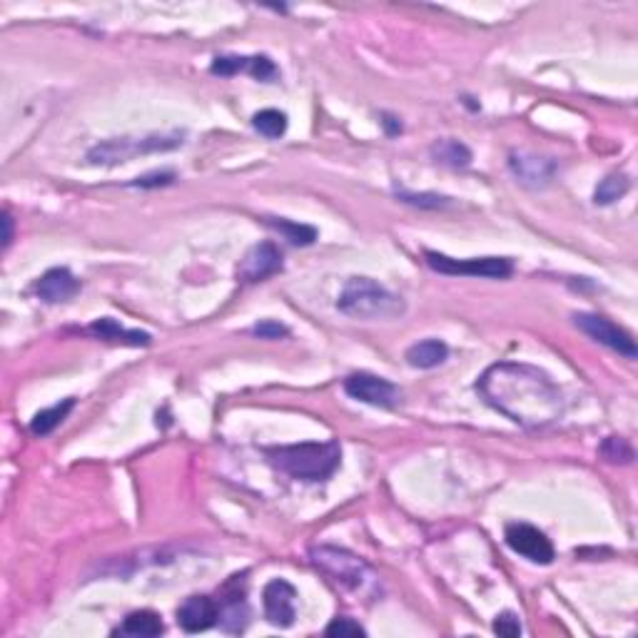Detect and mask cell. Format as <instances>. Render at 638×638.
Instances as JSON below:
<instances>
[{
    "label": "cell",
    "instance_id": "d6986e66",
    "mask_svg": "<svg viewBox=\"0 0 638 638\" xmlns=\"http://www.w3.org/2000/svg\"><path fill=\"white\" fill-rule=\"evenodd\" d=\"M120 636H140V638H155L160 634H165V624L155 611H133L128 614V618L122 621V626L118 628Z\"/></svg>",
    "mask_w": 638,
    "mask_h": 638
},
{
    "label": "cell",
    "instance_id": "1f68e13d",
    "mask_svg": "<svg viewBox=\"0 0 638 638\" xmlns=\"http://www.w3.org/2000/svg\"><path fill=\"white\" fill-rule=\"evenodd\" d=\"M382 125H385L386 135H399L402 133V122L394 118V115H385V120H382Z\"/></svg>",
    "mask_w": 638,
    "mask_h": 638
},
{
    "label": "cell",
    "instance_id": "9c48e42d",
    "mask_svg": "<svg viewBox=\"0 0 638 638\" xmlns=\"http://www.w3.org/2000/svg\"><path fill=\"white\" fill-rule=\"evenodd\" d=\"M506 543L511 551H517L518 556L529 559L531 564H542V567H549L554 561V543L549 542V536L543 534L542 529L531 526V524H509L504 534Z\"/></svg>",
    "mask_w": 638,
    "mask_h": 638
},
{
    "label": "cell",
    "instance_id": "4dcf8cb0",
    "mask_svg": "<svg viewBox=\"0 0 638 638\" xmlns=\"http://www.w3.org/2000/svg\"><path fill=\"white\" fill-rule=\"evenodd\" d=\"M172 182H175V172H150V175L133 180L130 185H135V187H165Z\"/></svg>",
    "mask_w": 638,
    "mask_h": 638
},
{
    "label": "cell",
    "instance_id": "7c38bea8",
    "mask_svg": "<svg viewBox=\"0 0 638 638\" xmlns=\"http://www.w3.org/2000/svg\"><path fill=\"white\" fill-rule=\"evenodd\" d=\"M220 621V606L210 596H190L178 609V624L187 634H200L212 628Z\"/></svg>",
    "mask_w": 638,
    "mask_h": 638
},
{
    "label": "cell",
    "instance_id": "52a82bcc",
    "mask_svg": "<svg viewBox=\"0 0 638 638\" xmlns=\"http://www.w3.org/2000/svg\"><path fill=\"white\" fill-rule=\"evenodd\" d=\"M344 392L357 402L382 407V410H394L402 402V389L397 385H392L385 377H377V374L369 372L350 374L344 379Z\"/></svg>",
    "mask_w": 638,
    "mask_h": 638
},
{
    "label": "cell",
    "instance_id": "8992f818",
    "mask_svg": "<svg viewBox=\"0 0 638 638\" xmlns=\"http://www.w3.org/2000/svg\"><path fill=\"white\" fill-rule=\"evenodd\" d=\"M427 265L439 275H452V278H484V279H504L514 272L511 260L506 257H469V260H457L442 253H424Z\"/></svg>",
    "mask_w": 638,
    "mask_h": 638
},
{
    "label": "cell",
    "instance_id": "8fae6325",
    "mask_svg": "<svg viewBox=\"0 0 638 638\" xmlns=\"http://www.w3.org/2000/svg\"><path fill=\"white\" fill-rule=\"evenodd\" d=\"M279 269H282V253H279L278 244L260 242L244 254V260L237 267V278L242 282H262V279L278 275Z\"/></svg>",
    "mask_w": 638,
    "mask_h": 638
},
{
    "label": "cell",
    "instance_id": "6da1fadb",
    "mask_svg": "<svg viewBox=\"0 0 638 638\" xmlns=\"http://www.w3.org/2000/svg\"><path fill=\"white\" fill-rule=\"evenodd\" d=\"M486 404L518 427L543 429L564 417V394L549 374L524 361L492 364L476 382Z\"/></svg>",
    "mask_w": 638,
    "mask_h": 638
},
{
    "label": "cell",
    "instance_id": "f1b7e54d",
    "mask_svg": "<svg viewBox=\"0 0 638 638\" xmlns=\"http://www.w3.org/2000/svg\"><path fill=\"white\" fill-rule=\"evenodd\" d=\"M254 337L260 339H279V337H287L289 329L285 325H279V322H275V319H262V322H257V325L250 329Z\"/></svg>",
    "mask_w": 638,
    "mask_h": 638
},
{
    "label": "cell",
    "instance_id": "ffe728a7",
    "mask_svg": "<svg viewBox=\"0 0 638 638\" xmlns=\"http://www.w3.org/2000/svg\"><path fill=\"white\" fill-rule=\"evenodd\" d=\"M72 407H75V399L68 397L62 399L61 404H55V407L37 411L36 417H33V422H30V432L36 434V436H48L50 432H55L61 427V422L70 414Z\"/></svg>",
    "mask_w": 638,
    "mask_h": 638
},
{
    "label": "cell",
    "instance_id": "2e32d148",
    "mask_svg": "<svg viewBox=\"0 0 638 638\" xmlns=\"http://www.w3.org/2000/svg\"><path fill=\"white\" fill-rule=\"evenodd\" d=\"M404 357L414 369H434V367L444 364L449 357V347L442 339H422V342L411 344Z\"/></svg>",
    "mask_w": 638,
    "mask_h": 638
},
{
    "label": "cell",
    "instance_id": "30bf717a",
    "mask_svg": "<svg viewBox=\"0 0 638 638\" xmlns=\"http://www.w3.org/2000/svg\"><path fill=\"white\" fill-rule=\"evenodd\" d=\"M262 603H265V618L278 628H289L297 618V589L285 581L275 578L269 581L262 591Z\"/></svg>",
    "mask_w": 638,
    "mask_h": 638
},
{
    "label": "cell",
    "instance_id": "5bb4252c",
    "mask_svg": "<svg viewBox=\"0 0 638 638\" xmlns=\"http://www.w3.org/2000/svg\"><path fill=\"white\" fill-rule=\"evenodd\" d=\"M36 289L40 300H46L48 304H58V302H68L70 297H75L78 289H80V282L72 278L70 269L53 267V269H48V272L40 278Z\"/></svg>",
    "mask_w": 638,
    "mask_h": 638
},
{
    "label": "cell",
    "instance_id": "4316f807",
    "mask_svg": "<svg viewBox=\"0 0 638 638\" xmlns=\"http://www.w3.org/2000/svg\"><path fill=\"white\" fill-rule=\"evenodd\" d=\"M247 72L253 75L254 80H262V83H272L278 78V65L269 61L267 55H253L247 61Z\"/></svg>",
    "mask_w": 638,
    "mask_h": 638
},
{
    "label": "cell",
    "instance_id": "5b68a950",
    "mask_svg": "<svg viewBox=\"0 0 638 638\" xmlns=\"http://www.w3.org/2000/svg\"><path fill=\"white\" fill-rule=\"evenodd\" d=\"M182 145V135H145V137H112V140H103L95 147L87 150V162L90 165H120L128 162L137 155H147V153H168V150H178Z\"/></svg>",
    "mask_w": 638,
    "mask_h": 638
},
{
    "label": "cell",
    "instance_id": "603a6c76",
    "mask_svg": "<svg viewBox=\"0 0 638 638\" xmlns=\"http://www.w3.org/2000/svg\"><path fill=\"white\" fill-rule=\"evenodd\" d=\"M253 125L257 133L275 140V137H282L287 130V115L279 112V110H260V112H254Z\"/></svg>",
    "mask_w": 638,
    "mask_h": 638
},
{
    "label": "cell",
    "instance_id": "9a60e30c",
    "mask_svg": "<svg viewBox=\"0 0 638 638\" xmlns=\"http://www.w3.org/2000/svg\"><path fill=\"white\" fill-rule=\"evenodd\" d=\"M90 335H95L97 339H105V342H120V344H130V347H147L150 344V335L147 332H137V329H122L115 319L103 317L93 325L87 327Z\"/></svg>",
    "mask_w": 638,
    "mask_h": 638
},
{
    "label": "cell",
    "instance_id": "44dd1931",
    "mask_svg": "<svg viewBox=\"0 0 638 638\" xmlns=\"http://www.w3.org/2000/svg\"><path fill=\"white\" fill-rule=\"evenodd\" d=\"M628 187H631V182H628L626 175L624 172H614V175H609V178H603L599 182V187L593 193V203L596 205H611V203L621 200L628 193Z\"/></svg>",
    "mask_w": 638,
    "mask_h": 638
},
{
    "label": "cell",
    "instance_id": "484cf974",
    "mask_svg": "<svg viewBox=\"0 0 638 638\" xmlns=\"http://www.w3.org/2000/svg\"><path fill=\"white\" fill-rule=\"evenodd\" d=\"M247 61L250 58H244V55H217L215 61H212V65H210V70L215 72V75H237V72H247Z\"/></svg>",
    "mask_w": 638,
    "mask_h": 638
},
{
    "label": "cell",
    "instance_id": "277c9868",
    "mask_svg": "<svg viewBox=\"0 0 638 638\" xmlns=\"http://www.w3.org/2000/svg\"><path fill=\"white\" fill-rule=\"evenodd\" d=\"M310 559L325 576H329L344 589L354 591V593H374L379 586V578L372 571V567L361 556L352 554L347 549L314 546L310 551Z\"/></svg>",
    "mask_w": 638,
    "mask_h": 638
},
{
    "label": "cell",
    "instance_id": "4fadbf2b",
    "mask_svg": "<svg viewBox=\"0 0 638 638\" xmlns=\"http://www.w3.org/2000/svg\"><path fill=\"white\" fill-rule=\"evenodd\" d=\"M509 168L517 175L521 185L546 187L551 182V178H554L556 165L551 160H543V157L531 155V153H511Z\"/></svg>",
    "mask_w": 638,
    "mask_h": 638
},
{
    "label": "cell",
    "instance_id": "d6a6232c",
    "mask_svg": "<svg viewBox=\"0 0 638 638\" xmlns=\"http://www.w3.org/2000/svg\"><path fill=\"white\" fill-rule=\"evenodd\" d=\"M3 228H5V232H3V247H8L12 240V220L8 212L3 215Z\"/></svg>",
    "mask_w": 638,
    "mask_h": 638
},
{
    "label": "cell",
    "instance_id": "ac0fdd59",
    "mask_svg": "<svg viewBox=\"0 0 638 638\" xmlns=\"http://www.w3.org/2000/svg\"><path fill=\"white\" fill-rule=\"evenodd\" d=\"M429 153H432L434 162L446 165V168H452V170L469 168L471 165V150L464 143L454 140V137L436 140V143L429 147Z\"/></svg>",
    "mask_w": 638,
    "mask_h": 638
},
{
    "label": "cell",
    "instance_id": "7a4b0ae2",
    "mask_svg": "<svg viewBox=\"0 0 638 638\" xmlns=\"http://www.w3.org/2000/svg\"><path fill=\"white\" fill-rule=\"evenodd\" d=\"M267 461L282 474L297 482H325L339 467L342 449L339 442H302L289 446L265 449Z\"/></svg>",
    "mask_w": 638,
    "mask_h": 638
},
{
    "label": "cell",
    "instance_id": "7402d4cb",
    "mask_svg": "<svg viewBox=\"0 0 638 638\" xmlns=\"http://www.w3.org/2000/svg\"><path fill=\"white\" fill-rule=\"evenodd\" d=\"M269 225L278 229L279 235H285V240H289L292 244H312L317 240V229L310 225H302V222H292V220H282V217H272Z\"/></svg>",
    "mask_w": 638,
    "mask_h": 638
},
{
    "label": "cell",
    "instance_id": "e0dca14e",
    "mask_svg": "<svg viewBox=\"0 0 638 638\" xmlns=\"http://www.w3.org/2000/svg\"><path fill=\"white\" fill-rule=\"evenodd\" d=\"M220 606V624L225 631H242L247 624V601H244V591H225V599L217 603Z\"/></svg>",
    "mask_w": 638,
    "mask_h": 638
},
{
    "label": "cell",
    "instance_id": "ba28073f",
    "mask_svg": "<svg viewBox=\"0 0 638 638\" xmlns=\"http://www.w3.org/2000/svg\"><path fill=\"white\" fill-rule=\"evenodd\" d=\"M574 322H576L578 329H581L586 337L593 339V342H599V344H603V347H609L611 352L624 354V357H628V360H636L638 350L634 337L628 335L626 329H621L618 325H614L611 319H606V317H601V314L581 312L574 317Z\"/></svg>",
    "mask_w": 638,
    "mask_h": 638
},
{
    "label": "cell",
    "instance_id": "3957f363",
    "mask_svg": "<svg viewBox=\"0 0 638 638\" xmlns=\"http://www.w3.org/2000/svg\"><path fill=\"white\" fill-rule=\"evenodd\" d=\"M337 307L342 314L354 317V319H364V322L394 319V317H402L407 310V304L399 294L389 292L385 285H379L369 278H352L339 292Z\"/></svg>",
    "mask_w": 638,
    "mask_h": 638
},
{
    "label": "cell",
    "instance_id": "f546056e",
    "mask_svg": "<svg viewBox=\"0 0 638 638\" xmlns=\"http://www.w3.org/2000/svg\"><path fill=\"white\" fill-rule=\"evenodd\" d=\"M494 631L499 634V636H506V638L521 636V624H518V616L511 614V611H506V614L496 616Z\"/></svg>",
    "mask_w": 638,
    "mask_h": 638
},
{
    "label": "cell",
    "instance_id": "83f0119b",
    "mask_svg": "<svg viewBox=\"0 0 638 638\" xmlns=\"http://www.w3.org/2000/svg\"><path fill=\"white\" fill-rule=\"evenodd\" d=\"M327 636H367V631L354 621V618H347V616H342V618H335L329 626H327L325 631Z\"/></svg>",
    "mask_w": 638,
    "mask_h": 638
},
{
    "label": "cell",
    "instance_id": "cb8c5ba5",
    "mask_svg": "<svg viewBox=\"0 0 638 638\" xmlns=\"http://www.w3.org/2000/svg\"><path fill=\"white\" fill-rule=\"evenodd\" d=\"M599 454L609 464H631L634 461V449L624 436H609L599 449Z\"/></svg>",
    "mask_w": 638,
    "mask_h": 638
},
{
    "label": "cell",
    "instance_id": "d4e9b609",
    "mask_svg": "<svg viewBox=\"0 0 638 638\" xmlns=\"http://www.w3.org/2000/svg\"><path fill=\"white\" fill-rule=\"evenodd\" d=\"M397 197L402 203L414 207H422V210H444V207L452 205V200L444 197V195H434V193H410V190H397Z\"/></svg>",
    "mask_w": 638,
    "mask_h": 638
}]
</instances>
